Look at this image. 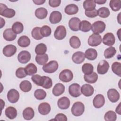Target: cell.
Here are the masks:
<instances>
[{
  "instance_id": "cell-1",
  "label": "cell",
  "mask_w": 121,
  "mask_h": 121,
  "mask_svg": "<svg viewBox=\"0 0 121 121\" xmlns=\"http://www.w3.org/2000/svg\"><path fill=\"white\" fill-rule=\"evenodd\" d=\"M85 111L84 104L81 102H76L73 104L71 112L75 116H79L82 115Z\"/></svg>"
},
{
  "instance_id": "cell-2",
  "label": "cell",
  "mask_w": 121,
  "mask_h": 121,
  "mask_svg": "<svg viewBox=\"0 0 121 121\" xmlns=\"http://www.w3.org/2000/svg\"><path fill=\"white\" fill-rule=\"evenodd\" d=\"M16 14L15 11L12 9H9L6 5L2 3L0 4V15L7 17L12 18Z\"/></svg>"
},
{
  "instance_id": "cell-3",
  "label": "cell",
  "mask_w": 121,
  "mask_h": 121,
  "mask_svg": "<svg viewBox=\"0 0 121 121\" xmlns=\"http://www.w3.org/2000/svg\"><path fill=\"white\" fill-rule=\"evenodd\" d=\"M59 65L55 60H51L48 63L45 64L43 67V70L48 73H52L55 72L58 68Z\"/></svg>"
},
{
  "instance_id": "cell-4",
  "label": "cell",
  "mask_w": 121,
  "mask_h": 121,
  "mask_svg": "<svg viewBox=\"0 0 121 121\" xmlns=\"http://www.w3.org/2000/svg\"><path fill=\"white\" fill-rule=\"evenodd\" d=\"M106 25L102 21H97L95 22L92 25L91 29L94 34H99L103 32L105 29Z\"/></svg>"
},
{
  "instance_id": "cell-5",
  "label": "cell",
  "mask_w": 121,
  "mask_h": 121,
  "mask_svg": "<svg viewBox=\"0 0 121 121\" xmlns=\"http://www.w3.org/2000/svg\"><path fill=\"white\" fill-rule=\"evenodd\" d=\"M59 78V79L63 82H69L72 80L73 74L70 70L65 69L60 72Z\"/></svg>"
},
{
  "instance_id": "cell-6",
  "label": "cell",
  "mask_w": 121,
  "mask_h": 121,
  "mask_svg": "<svg viewBox=\"0 0 121 121\" xmlns=\"http://www.w3.org/2000/svg\"><path fill=\"white\" fill-rule=\"evenodd\" d=\"M102 42L101 36L99 34H93L91 35L87 41L89 45L91 46H97L100 45Z\"/></svg>"
},
{
  "instance_id": "cell-7",
  "label": "cell",
  "mask_w": 121,
  "mask_h": 121,
  "mask_svg": "<svg viewBox=\"0 0 121 121\" xmlns=\"http://www.w3.org/2000/svg\"><path fill=\"white\" fill-rule=\"evenodd\" d=\"M69 95L74 97H78L81 95V87L77 83H73L70 85L69 87Z\"/></svg>"
},
{
  "instance_id": "cell-8",
  "label": "cell",
  "mask_w": 121,
  "mask_h": 121,
  "mask_svg": "<svg viewBox=\"0 0 121 121\" xmlns=\"http://www.w3.org/2000/svg\"><path fill=\"white\" fill-rule=\"evenodd\" d=\"M67 32L64 26L60 25L57 27L54 33V36L55 39L61 40L63 39L66 36Z\"/></svg>"
},
{
  "instance_id": "cell-9",
  "label": "cell",
  "mask_w": 121,
  "mask_h": 121,
  "mask_svg": "<svg viewBox=\"0 0 121 121\" xmlns=\"http://www.w3.org/2000/svg\"><path fill=\"white\" fill-rule=\"evenodd\" d=\"M7 99L11 103H16L19 98V93L15 89H11L9 91L7 94Z\"/></svg>"
},
{
  "instance_id": "cell-10",
  "label": "cell",
  "mask_w": 121,
  "mask_h": 121,
  "mask_svg": "<svg viewBox=\"0 0 121 121\" xmlns=\"http://www.w3.org/2000/svg\"><path fill=\"white\" fill-rule=\"evenodd\" d=\"M17 59L18 61L21 63H26L31 59V54L27 51H22L18 53Z\"/></svg>"
},
{
  "instance_id": "cell-11",
  "label": "cell",
  "mask_w": 121,
  "mask_h": 121,
  "mask_svg": "<svg viewBox=\"0 0 121 121\" xmlns=\"http://www.w3.org/2000/svg\"><path fill=\"white\" fill-rule=\"evenodd\" d=\"M110 66L109 63L105 60L99 62L97 67V71L99 74H104L108 71Z\"/></svg>"
},
{
  "instance_id": "cell-12",
  "label": "cell",
  "mask_w": 121,
  "mask_h": 121,
  "mask_svg": "<svg viewBox=\"0 0 121 121\" xmlns=\"http://www.w3.org/2000/svg\"><path fill=\"white\" fill-rule=\"evenodd\" d=\"M102 41L104 44L109 46H112L115 43V36L112 33H107L104 35Z\"/></svg>"
},
{
  "instance_id": "cell-13",
  "label": "cell",
  "mask_w": 121,
  "mask_h": 121,
  "mask_svg": "<svg viewBox=\"0 0 121 121\" xmlns=\"http://www.w3.org/2000/svg\"><path fill=\"white\" fill-rule=\"evenodd\" d=\"M17 50V49L16 46L12 44H9L4 47L2 52L3 54L5 56L10 57L16 53Z\"/></svg>"
},
{
  "instance_id": "cell-14",
  "label": "cell",
  "mask_w": 121,
  "mask_h": 121,
  "mask_svg": "<svg viewBox=\"0 0 121 121\" xmlns=\"http://www.w3.org/2000/svg\"><path fill=\"white\" fill-rule=\"evenodd\" d=\"M107 96L110 101L112 103H116L120 99V94L116 89L111 88L109 89L107 92Z\"/></svg>"
},
{
  "instance_id": "cell-15",
  "label": "cell",
  "mask_w": 121,
  "mask_h": 121,
  "mask_svg": "<svg viewBox=\"0 0 121 121\" xmlns=\"http://www.w3.org/2000/svg\"><path fill=\"white\" fill-rule=\"evenodd\" d=\"M105 103V99L103 95L101 94L97 95L93 100V104L96 108H100L104 106Z\"/></svg>"
},
{
  "instance_id": "cell-16",
  "label": "cell",
  "mask_w": 121,
  "mask_h": 121,
  "mask_svg": "<svg viewBox=\"0 0 121 121\" xmlns=\"http://www.w3.org/2000/svg\"><path fill=\"white\" fill-rule=\"evenodd\" d=\"M85 59V54L83 52L78 51L74 53L72 56V60L76 64L82 63Z\"/></svg>"
},
{
  "instance_id": "cell-17",
  "label": "cell",
  "mask_w": 121,
  "mask_h": 121,
  "mask_svg": "<svg viewBox=\"0 0 121 121\" xmlns=\"http://www.w3.org/2000/svg\"><path fill=\"white\" fill-rule=\"evenodd\" d=\"M81 93L85 96H91L94 92V87L90 84H86L82 85L81 87Z\"/></svg>"
},
{
  "instance_id": "cell-18",
  "label": "cell",
  "mask_w": 121,
  "mask_h": 121,
  "mask_svg": "<svg viewBox=\"0 0 121 121\" xmlns=\"http://www.w3.org/2000/svg\"><path fill=\"white\" fill-rule=\"evenodd\" d=\"M58 106L59 108L62 110L68 109L70 105V100L66 96H63L58 100Z\"/></svg>"
},
{
  "instance_id": "cell-19",
  "label": "cell",
  "mask_w": 121,
  "mask_h": 121,
  "mask_svg": "<svg viewBox=\"0 0 121 121\" xmlns=\"http://www.w3.org/2000/svg\"><path fill=\"white\" fill-rule=\"evenodd\" d=\"M62 19V15L58 11H54L52 12L49 17L50 22L53 24L59 23Z\"/></svg>"
},
{
  "instance_id": "cell-20",
  "label": "cell",
  "mask_w": 121,
  "mask_h": 121,
  "mask_svg": "<svg viewBox=\"0 0 121 121\" xmlns=\"http://www.w3.org/2000/svg\"><path fill=\"white\" fill-rule=\"evenodd\" d=\"M79 18L77 17H72L69 22V26L73 31H78L79 30V26L80 23Z\"/></svg>"
},
{
  "instance_id": "cell-21",
  "label": "cell",
  "mask_w": 121,
  "mask_h": 121,
  "mask_svg": "<svg viewBox=\"0 0 121 121\" xmlns=\"http://www.w3.org/2000/svg\"><path fill=\"white\" fill-rule=\"evenodd\" d=\"M3 36L4 39L8 41H12L17 37V34H15L11 28H8L4 30Z\"/></svg>"
},
{
  "instance_id": "cell-22",
  "label": "cell",
  "mask_w": 121,
  "mask_h": 121,
  "mask_svg": "<svg viewBox=\"0 0 121 121\" xmlns=\"http://www.w3.org/2000/svg\"><path fill=\"white\" fill-rule=\"evenodd\" d=\"M51 106L47 103H41L38 108L39 112L43 115L48 114L51 111Z\"/></svg>"
},
{
  "instance_id": "cell-23",
  "label": "cell",
  "mask_w": 121,
  "mask_h": 121,
  "mask_svg": "<svg viewBox=\"0 0 121 121\" xmlns=\"http://www.w3.org/2000/svg\"><path fill=\"white\" fill-rule=\"evenodd\" d=\"M65 91L64 86L60 83H57L52 89V93L53 95L56 96H58L62 95Z\"/></svg>"
},
{
  "instance_id": "cell-24",
  "label": "cell",
  "mask_w": 121,
  "mask_h": 121,
  "mask_svg": "<svg viewBox=\"0 0 121 121\" xmlns=\"http://www.w3.org/2000/svg\"><path fill=\"white\" fill-rule=\"evenodd\" d=\"M85 56L87 60H93L97 57V52L95 49L89 48L85 52Z\"/></svg>"
},
{
  "instance_id": "cell-25",
  "label": "cell",
  "mask_w": 121,
  "mask_h": 121,
  "mask_svg": "<svg viewBox=\"0 0 121 121\" xmlns=\"http://www.w3.org/2000/svg\"><path fill=\"white\" fill-rule=\"evenodd\" d=\"M65 12L69 15H74L77 14L78 11V7L74 4H70L68 5L65 8Z\"/></svg>"
},
{
  "instance_id": "cell-26",
  "label": "cell",
  "mask_w": 121,
  "mask_h": 121,
  "mask_svg": "<svg viewBox=\"0 0 121 121\" xmlns=\"http://www.w3.org/2000/svg\"><path fill=\"white\" fill-rule=\"evenodd\" d=\"M5 115L9 119H14L17 116V111L15 108L12 106L7 107L5 110Z\"/></svg>"
},
{
  "instance_id": "cell-27",
  "label": "cell",
  "mask_w": 121,
  "mask_h": 121,
  "mask_svg": "<svg viewBox=\"0 0 121 121\" xmlns=\"http://www.w3.org/2000/svg\"><path fill=\"white\" fill-rule=\"evenodd\" d=\"M22 114L25 120H30L34 118L35 112L32 108L28 107L24 110Z\"/></svg>"
},
{
  "instance_id": "cell-28",
  "label": "cell",
  "mask_w": 121,
  "mask_h": 121,
  "mask_svg": "<svg viewBox=\"0 0 121 121\" xmlns=\"http://www.w3.org/2000/svg\"><path fill=\"white\" fill-rule=\"evenodd\" d=\"M48 14L47 10L43 7L37 9L35 11V15L37 18L40 19H43L46 17Z\"/></svg>"
},
{
  "instance_id": "cell-29",
  "label": "cell",
  "mask_w": 121,
  "mask_h": 121,
  "mask_svg": "<svg viewBox=\"0 0 121 121\" xmlns=\"http://www.w3.org/2000/svg\"><path fill=\"white\" fill-rule=\"evenodd\" d=\"M85 81L90 84H93L96 82L98 79L97 74L95 72H93L90 74L85 75L84 76Z\"/></svg>"
},
{
  "instance_id": "cell-30",
  "label": "cell",
  "mask_w": 121,
  "mask_h": 121,
  "mask_svg": "<svg viewBox=\"0 0 121 121\" xmlns=\"http://www.w3.org/2000/svg\"><path fill=\"white\" fill-rule=\"evenodd\" d=\"M17 44L21 47H26L30 45V40L28 36L23 35L20 36L18 39Z\"/></svg>"
},
{
  "instance_id": "cell-31",
  "label": "cell",
  "mask_w": 121,
  "mask_h": 121,
  "mask_svg": "<svg viewBox=\"0 0 121 121\" xmlns=\"http://www.w3.org/2000/svg\"><path fill=\"white\" fill-rule=\"evenodd\" d=\"M35 59L38 64L40 65H44L46 64L48 60V55L46 53L36 55Z\"/></svg>"
},
{
  "instance_id": "cell-32",
  "label": "cell",
  "mask_w": 121,
  "mask_h": 121,
  "mask_svg": "<svg viewBox=\"0 0 121 121\" xmlns=\"http://www.w3.org/2000/svg\"><path fill=\"white\" fill-rule=\"evenodd\" d=\"M25 70L27 75H33L37 72V67L33 63H30L25 68Z\"/></svg>"
},
{
  "instance_id": "cell-33",
  "label": "cell",
  "mask_w": 121,
  "mask_h": 121,
  "mask_svg": "<svg viewBox=\"0 0 121 121\" xmlns=\"http://www.w3.org/2000/svg\"><path fill=\"white\" fill-rule=\"evenodd\" d=\"M92 25L87 20H82L79 26V30L84 32H89L91 29Z\"/></svg>"
},
{
  "instance_id": "cell-34",
  "label": "cell",
  "mask_w": 121,
  "mask_h": 121,
  "mask_svg": "<svg viewBox=\"0 0 121 121\" xmlns=\"http://www.w3.org/2000/svg\"><path fill=\"white\" fill-rule=\"evenodd\" d=\"M83 6L85 11H90L95 9L96 4L94 0H86L83 2Z\"/></svg>"
},
{
  "instance_id": "cell-35",
  "label": "cell",
  "mask_w": 121,
  "mask_h": 121,
  "mask_svg": "<svg viewBox=\"0 0 121 121\" xmlns=\"http://www.w3.org/2000/svg\"><path fill=\"white\" fill-rule=\"evenodd\" d=\"M19 87L23 92H28L32 89V84L28 80H23L20 83Z\"/></svg>"
},
{
  "instance_id": "cell-36",
  "label": "cell",
  "mask_w": 121,
  "mask_h": 121,
  "mask_svg": "<svg viewBox=\"0 0 121 121\" xmlns=\"http://www.w3.org/2000/svg\"><path fill=\"white\" fill-rule=\"evenodd\" d=\"M69 44L70 46L74 49L78 48L81 44L80 40L78 37L72 36L69 39Z\"/></svg>"
},
{
  "instance_id": "cell-37",
  "label": "cell",
  "mask_w": 121,
  "mask_h": 121,
  "mask_svg": "<svg viewBox=\"0 0 121 121\" xmlns=\"http://www.w3.org/2000/svg\"><path fill=\"white\" fill-rule=\"evenodd\" d=\"M42 77L43 79L41 86L45 89L50 88L52 86V79L46 76H42Z\"/></svg>"
},
{
  "instance_id": "cell-38",
  "label": "cell",
  "mask_w": 121,
  "mask_h": 121,
  "mask_svg": "<svg viewBox=\"0 0 121 121\" xmlns=\"http://www.w3.org/2000/svg\"><path fill=\"white\" fill-rule=\"evenodd\" d=\"M12 29L15 34H19L21 33L24 30L23 25L20 22H16L13 24Z\"/></svg>"
},
{
  "instance_id": "cell-39",
  "label": "cell",
  "mask_w": 121,
  "mask_h": 121,
  "mask_svg": "<svg viewBox=\"0 0 121 121\" xmlns=\"http://www.w3.org/2000/svg\"><path fill=\"white\" fill-rule=\"evenodd\" d=\"M109 6L112 11H119L121 8V1L120 0H111L109 3Z\"/></svg>"
},
{
  "instance_id": "cell-40",
  "label": "cell",
  "mask_w": 121,
  "mask_h": 121,
  "mask_svg": "<svg viewBox=\"0 0 121 121\" xmlns=\"http://www.w3.org/2000/svg\"><path fill=\"white\" fill-rule=\"evenodd\" d=\"M116 53V50L115 47L110 46L105 50L104 52V56L106 59H110L113 57Z\"/></svg>"
},
{
  "instance_id": "cell-41",
  "label": "cell",
  "mask_w": 121,
  "mask_h": 121,
  "mask_svg": "<svg viewBox=\"0 0 121 121\" xmlns=\"http://www.w3.org/2000/svg\"><path fill=\"white\" fill-rule=\"evenodd\" d=\"M94 67L93 66L88 63H84L82 66V70L85 75H88L93 72Z\"/></svg>"
},
{
  "instance_id": "cell-42",
  "label": "cell",
  "mask_w": 121,
  "mask_h": 121,
  "mask_svg": "<svg viewBox=\"0 0 121 121\" xmlns=\"http://www.w3.org/2000/svg\"><path fill=\"white\" fill-rule=\"evenodd\" d=\"M97 12L98 16L102 18L107 17L110 14L109 9L105 7L100 8L98 10H97Z\"/></svg>"
},
{
  "instance_id": "cell-43",
  "label": "cell",
  "mask_w": 121,
  "mask_h": 121,
  "mask_svg": "<svg viewBox=\"0 0 121 121\" xmlns=\"http://www.w3.org/2000/svg\"><path fill=\"white\" fill-rule=\"evenodd\" d=\"M47 51L46 45L43 43H41L36 45L35 48V52L37 55L43 54L45 53Z\"/></svg>"
},
{
  "instance_id": "cell-44",
  "label": "cell",
  "mask_w": 121,
  "mask_h": 121,
  "mask_svg": "<svg viewBox=\"0 0 121 121\" xmlns=\"http://www.w3.org/2000/svg\"><path fill=\"white\" fill-rule=\"evenodd\" d=\"M112 69L114 73L119 77H121V63L114 62L112 65Z\"/></svg>"
},
{
  "instance_id": "cell-45",
  "label": "cell",
  "mask_w": 121,
  "mask_h": 121,
  "mask_svg": "<svg viewBox=\"0 0 121 121\" xmlns=\"http://www.w3.org/2000/svg\"><path fill=\"white\" fill-rule=\"evenodd\" d=\"M40 29L41 27H35L33 29L31 32V34L32 37L35 39L39 40L43 38V36L41 34Z\"/></svg>"
},
{
  "instance_id": "cell-46",
  "label": "cell",
  "mask_w": 121,
  "mask_h": 121,
  "mask_svg": "<svg viewBox=\"0 0 121 121\" xmlns=\"http://www.w3.org/2000/svg\"><path fill=\"white\" fill-rule=\"evenodd\" d=\"M104 118L107 121H115L117 119L116 114L112 111H109L104 114Z\"/></svg>"
},
{
  "instance_id": "cell-47",
  "label": "cell",
  "mask_w": 121,
  "mask_h": 121,
  "mask_svg": "<svg viewBox=\"0 0 121 121\" xmlns=\"http://www.w3.org/2000/svg\"><path fill=\"white\" fill-rule=\"evenodd\" d=\"M34 96L38 100H43L46 96V92L42 89H36L34 93Z\"/></svg>"
},
{
  "instance_id": "cell-48",
  "label": "cell",
  "mask_w": 121,
  "mask_h": 121,
  "mask_svg": "<svg viewBox=\"0 0 121 121\" xmlns=\"http://www.w3.org/2000/svg\"><path fill=\"white\" fill-rule=\"evenodd\" d=\"M40 33L43 37H48L51 35L52 30L50 26L44 25L41 28Z\"/></svg>"
},
{
  "instance_id": "cell-49",
  "label": "cell",
  "mask_w": 121,
  "mask_h": 121,
  "mask_svg": "<svg viewBox=\"0 0 121 121\" xmlns=\"http://www.w3.org/2000/svg\"><path fill=\"white\" fill-rule=\"evenodd\" d=\"M43 77L39 75H33L31 77V79L33 82L37 86H41Z\"/></svg>"
},
{
  "instance_id": "cell-50",
  "label": "cell",
  "mask_w": 121,
  "mask_h": 121,
  "mask_svg": "<svg viewBox=\"0 0 121 121\" xmlns=\"http://www.w3.org/2000/svg\"><path fill=\"white\" fill-rule=\"evenodd\" d=\"M27 74H26L25 68L20 67L18 68L16 71V76L19 78H22L26 76Z\"/></svg>"
},
{
  "instance_id": "cell-51",
  "label": "cell",
  "mask_w": 121,
  "mask_h": 121,
  "mask_svg": "<svg viewBox=\"0 0 121 121\" xmlns=\"http://www.w3.org/2000/svg\"><path fill=\"white\" fill-rule=\"evenodd\" d=\"M85 14L86 16L90 18H93L98 16L97 10L96 9L90 11H85Z\"/></svg>"
},
{
  "instance_id": "cell-52",
  "label": "cell",
  "mask_w": 121,
  "mask_h": 121,
  "mask_svg": "<svg viewBox=\"0 0 121 121\" xmlns=\"http://www.w3.org/2000/svg\"><path fill=\"white\" fill-rule=\"evenodd\" d=\"M53 120H55V121H67V116L61 113H60L57 114L54 119Z\"/></svg>"
},
{
  "instance_id": "cell-53",
  "label": "cell",
  "mask_w": 121,
  "mask_h": 121,
  "mask_svg": "<svg viewBox=\"0 0 121 121\" xmlns=\"http://www.w3.org/2000/svg\"><path fill=\"white\" fill-rule=\"evenodd\" d=\"M61 3L60 0H49V5L53 8L57 7L60 6Z\"/></svg>"
},
{
  "instance_id": "cell-54",
  "label": "cell",
  "mask_w": 121,
  "mask_h": 121,
  "mask_svg": "<svg viewBox=\"0 0 121 121\" xmlns=\"http://www.w3.org/2000/svg\"><path fill=\"white\" fill-rule=\"evenodd\" d=\"M33 2L36 5H42L45 2V0H33Z\"/></svg>"
},
{
  "instance_id": "cell-55",
  "label": "cell",
  "mask_w": 121,
  "mask_h": 121,
  "mask_svg": "<svg viewBox=\"0 0 121 121\" xmlns=\"http://www.w3.org/2000/svg\"><path fill=\"white\" fill-rule=\"evenodd\" d=\"M94 1L95 3H97L99 5L104 4L106 2V0H95Z\"/></svg>"
},
{
  "instance_id": "cell-56",
  "label": "cell",
  "mask_w": 121,
  "mask_h": 121,
  "mask_svg": "<svg viewBox=\"0 0 121 121\" xmlns=\"http://www.w3.org/2000/svg\"><path fill=\"white\" fill-rule=\"evenodd\" d=\"M115 111L116 112L118 113L119 115H121V103H120L118 106L116 107V110H115Z\"/></svg>"
},
{
  "instance_id": "cell-57",
  "label": "cell",
  "mask_w": 121,
  "mask_h": 121,
  "mask_svg": "<svg viewBox=\"0 0 121 121\" xmlns=\"http://www.w3.org/2000/svg\"><path fill=\"white\" fill-rule=\"evenodd\" d=\"M1 20V24H0V28H2L5 24V21L4 20V19H3V22H2V20L0 19Z\"/></svg>"
}]
</instances>
